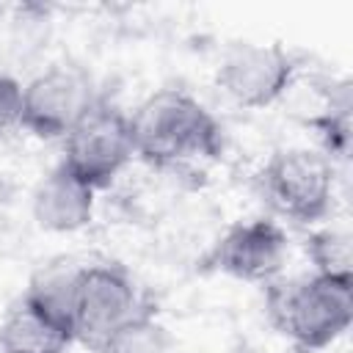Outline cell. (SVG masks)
I'll use <instances>...</instances> for the list:
<instances>
[{
  "label": "cell",
  "instance_id": "30bf717a",
  "mask_svg": "<svg viewBox=\"0 0 353 353\" xmlns=\"http://www.w3.org/2000/svg\"><path fill=\"white\" fill-rule=\"evenodd\" d=\"M74 336L69 325L19 295L0 320V353H66Z\"/></svg>",
  "mask_w": 353,
  "mask_h": 353
},
{
  "label": "cell",
  "instance_id": "52a82bcc",
  "mask_svg": "<svg viewBox=\"0 0 353 353\" xmlns=\"http://www.w3.org/2000/svg\"><path fill=\"white\" fill-rule=\"evenodd\" d=\"M298 61L281 44H232L215 72L218 88L240 108H268L295 83Z\"/></svg>",
  "mask_w": 353,
  "mask_h": 353
},
{
  "label": "cell",
  "instance_id": "4fadbf2b",
  "mask_svg": "<svg viewBox=\"0 0 353 353\" xmlns=\"http://www.w3.org/2000/svg\"><path fill=\"white\" fill-rule=\"evenodd\" d=\"M309 127H314L323 154L328 160H345L350 152V88L342 83L336 91H331V102L323 108V113L309 119Z\"/></svg>",
  "mask_w": 353,
  "mask_h": 353
},
{
  "label": "cell",
  "instance_id": "7c38bea8",
  "mask_svg": "<svg viewBox=\"0 0 353 353\" xmlns=\"http://www.w3.org/2000/svg\"><path fill=\"white\" fill-rule=\"evenodd\" d=\"M97 353H176L174 336L154 317V309L146 306L132 320H127Z\"/></svg>",
  "mask_w": 353,
  "mask_h": 353
},
{
  "label": "cell",
  "instance_id": "7a4b0ae2",
  "mask_svg": "<svg viewBox=\"0 0 353 353\" xmlns=\"http://www.w3.org/2000/svg\"><path fill=\"white\" fill-rule=\"evenodd\" d=\"M265 287V314L301 353L334 345L353 323V273H309L298 279H270Z\"/></svg>",
  "mask_w": 353,
  "mask_h": 353
},
{
  "label": "cell",
  "instance_id": "9a60e30c",
  "mask_svg": "<svg viewBox=\"0 0 353 353\" xmlns=\"http://www.w3.org/2000/svg\"><path fill=\"white\" fill-rule=\"evenodd\" d=\"M22 124V83L0 72V138Z\"/></svg>",
  "mask_w": 353,
  "mask_h": 353
},
{
  "label": "cell",
  "instance_id": "277c9868",
  "mask_svg": "<svg viewBox=\"0 0 353 353\" xmlns=\"http://www.w3.org/2000/svg\"><path fill=\"white\" fill-rule=\"evenodd\" d=\"M262 199L295 223H317L334 201V163L314 149H276L259 171Z\"/></svg>",
  "mask_w": 353,
  "mask_h": 353
},
{
  "label": "cell",
  "instance_id": "8fae6325",
  "mask_svg": "<svg viewBox=\"0 0 353 353\" xmlns=\"http://www.w3.org/2000/svg\"><path fill=\"white\" fill-rule=\"evenodd\" d=\"M80 268H83L80 262L66 259V256L52 259L30 276L28 290L22 292L30 303H36L47 314L69 325V331H72V295H74V281H77Z\"/></svg>",
  "mask_w": 353,
  "mask_h": 353
},
{
  "label": "cell",
  "instance_id": "9c48e42d",
  "mask_svg": "<svg viewBox=\"0 0 353 353\" xmlns=\"http://www.w3.org/2000/svg\"><path fill=\"white\" fill-rule=\"evenodd\" d=\"M97 190L58 163L33 190V218L44 232L69 234L91 223Z\"/></svg>",
  "mask_w": 353,
  "mask_h": 353
},
{
  "label": "cell",
  "instance_id": "5bb4252c",
  "mask_svg": "<svg viewBox=\"0 0 353 353\" xmlns=\"http://www.w3.org/2000/svg\"><path fill=\"white\" fill-rule=\"evenodd\" d=\"M306 256L314 273H353V237L345 229H317L306 237Z\"/></svg>",
  "mask_w": 353,
  "mask_h": 353
},
{
  "label": "cell",
  "instance_id": "5b68a950",
  "mask_svg": "<svg viewBox=\"0 0 353 353\" xmlns=\"http://www.w3.org/2000/svg\"><path fill=\"white\" fill-rule=\"evenodd\" d=\"M135 157V138L130 113L105 97L63 138L61 163L94 190H105Z\"/></svg>",
  "mask_w": 353,
  "mask_h": 353
},
{
  "label": "cell",
  "instance_id": "8992f818",
  "mask_svg": "<svg viewBox=\"0 0 353 353\" xmlns=\"http://www.w3.org/2000/svg\"><path fill=\"white\" fill-rule=\"evenodd\" d=\"M97 102L88 72L72 63H52L22 85V130L36 138H66Z\"/></svg>",
  "mask_w": 353,
  "mask_h": 353
},
{
  "label": "cell",
  "instance_id": "6da1fadb",
  "mask_svg": "<svg viewBox=\"0 0 353 353\" xmlns=\"http://www.w3.org/2000/svg\"><path fill=\"white\" fill-rule=\"evenodd\" d=\"M135 157L152 168H185L223 154L221 121L188 91L160 88L130 113Z\"/></svg>",
  "mask_w": 353,
  "mask_h": 353
},
{
  "label": "cell",
  "instance_id": "ba28073f",
  "mask_svg": "<svg viewBox=\"0 0 353 353\" xmlns=\"http://www.w3.org/2000/svg\"><path fill=\"white\" fill-rule=\"evenodd\" d=\"M290 254L287 232L270 218H248L232 223L212 251L207 254V265L221 270L237 281L268 284L281 276V268Z\"/></svg>",
  "mask_w": 353,
  "mask_h": 353
},
{
  "label": "cell",
  "instance_id": "3957f363",
  "mask_svg": "<svg viewBox=\"0 0 353 353\" xmlns=\"http://www.w3.org/2000/svg\"><path fill=\"white\" fill-rule=\"evenodd\" d=\"M149 303L138 295L130 270L119 262L83 265L72 295V336L97 353L127 320Z\"/></svg>",
  "mask_w": 353,
  "mask_h": 353
}]
</instances>
